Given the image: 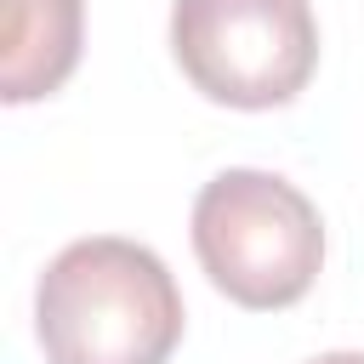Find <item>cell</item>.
I'll list each match as a JSON object with an SVG mask.
<instances>
[{
    "label": "cell",
    "instance_id": "obj_5",
    "mask_svg": "<svg viewBox=\"0 0 364 364\" xmlns=\"http://www.w3.org/2000/svg\"><path fill=\"white\" fill-rule=\"evenodd\" d=\"M307 364H364V353H318V358H307Z\"/></svg>",
    "mask_w": 364,
    "mask_h": 364
},
{
    "label": "cell",
    "instance_id": "obj_2",
    "mask_svg": "<svg viewBox=\"0 0 364 364\" xmlns=\"http://www.w3.org/2000/svg\"><path fill=\"white\" fill-rule=\"evenodd\" d=\"M193 256L228 301L279 313L313 290L324 267V222L296 182L233 165L193 199Z\"/></svg>",
    "mask_w": 364,
    "mask_h": 364
},
{
    "label": "cell",
    "instance_id": "obj_3",
    "mask_svg": "<svg viewBox=\"0 0 364 364\" xmlns=\"http://www.w3.org/2000/svg\"><path fill=\"white\" fill-rule=\"evenodd\" d=\"M171 51L188 85L222 108H284L318 68L307 0H176Z\"/></svg>",
    "mask_w": 364,
    "mask_h": 364
},
{
    "label": "cell",
    "instance_id": "obj_1",
    "mask_svg": "<svg viewBox=\"0 0 364 364\" xmlns=\"http://www.w3.org/2000/svg\"><path fill=\"white\" fill-rule=\"evenodd\" d=\"M34 336L46 364H165L182 341V290L136 239H74L34 284Z\"/></svg>",
    "mask_w": 364,
    "mask_h": 364
},
{
    "label": "cell",
    "instance_id": "obj_4",
    "mask_svg": "<svg viewBox=\"0 0 364 364\" xmlns=\"http://www.w3.org/2000/svg\"><path fill=\"white\" fill-rule=\"evenodd\" d=\"M0 46V97L11 108L63 91L85 46V0H6Z\"/></svg>",
    "mask_w": 364,
    "mask_h": 364
}]
</instances>
